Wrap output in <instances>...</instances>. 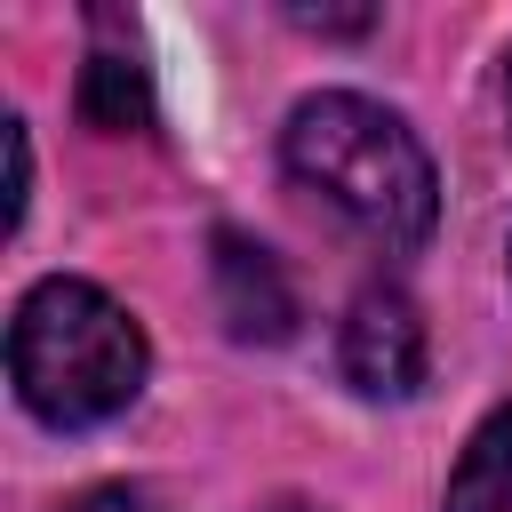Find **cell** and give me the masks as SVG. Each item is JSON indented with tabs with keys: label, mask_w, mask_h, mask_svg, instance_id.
<instances>
[{
	"label": "cell",
	"mask_w": 512,
	"mask_h": 512,
	"mask_svg": "<svg viewBox=\"0 0 512 512\" xmlns=\"http://www.w3.org/2000/svg\"><path fill=\"white\" fill-rule=\"evenodd\" d=\"M280 160L304 192H320L344 224H360L384 248H424L440 224V176L424 136L360 88L304 96L280 128Z\"/></svg>",
	"instance_id": "cell-1"
},
{
	"label": "cell",
	"mask_w": 512,
	"mask_h": 512,
	"mask_svg": "<svg viewBox=\"0 0 512 512\" xmlns=\"http://www.w3.org/2000/svg\"><path fill=\"white\" fill-rule=\"evenodd\" d=\"M8 376H16V400L48 432H88L136 408L152 376V344L120 296L56 272V280H32L8 320Z\"/></svg>",
	"instance_id": "cell-2"
},
{
	"label": "cell",
	"mask_w": 512,
	"mask_h": 512,
	"mask_svg": "<svg viewBox=\"0 0 512 512\" xmlns=\"http://www.w3.org/2000/svg\"><path fill=\"white\" fill-rule=\"evenodd\" d=\"M424 360H432L424 352V312L408 304V288H392V280L360 288L352 312H344V336H336L344 384L360 400H408L424 384Z\"/></svg>",
	"instance_id": "cell-3"
},
{
	"label": "cell",
	"mask_w": 512,
	"mask_h": 512,
	"mask_svg": "<svg viewBox=\"0 0 512 512\" xmlns=\"http://www.w3.org/2000/svg\"><path fill=\"white\" fill-rule=\"evenodd\" d=\"M208 272H216V312H224V328H232L240 344H280V336L296 328L288 272L272 264L264 240H248V232L224 224V232L208 240Z\"/></svg>",
	"instance_id": "cell-4"
},
{
	"label": "cell",
	"mask_w": 512,
	"mask_h": 512,
	"mask_svg": "<svg viewBox=\"0 0 512 512\" xmlns=\"http://www.w3.org/2000/svg\"><path fill=\"white\" fill-rule=\"evenodd\" d=\"M80 120L104 128V136H144L152 128V80L136 56L120 48H96L88 72H80Z\"/></svg>",
	"instance_id": "cell-5"
},
{
	"label": "cell",
	"mask_w": 512,
	"mask_h": 512,
	"mask_svg": "<svg viewBox=\"0 0 512 512\" xmlns=\"http://www.w3.org/2000/svg\"><path fill=\"white\" fill-rule=\"evenodd\" d=\"M448 512H512V400L464 440L448 472Z\"/></svg>",
	"instance_id": "cell-6"
},
{
	"label": "cell",
	"mask_w": 512,
	"mask_h": 512,
	"mask_svg": "<svg viewBox=\"0 0 512 512\" xmlns=\"http://www.w3.org/2000/svg\"><path fill=\"white\" fill-rule=\"evenodd\" d=\"M24 200H32V136L24 120H8V232L24 224Z\"/></svg>",
	"instance_id": "cell-7"
},
{
	"label": "cell",
	"mask_w": 512,
	"mask_h": 512,
	"mask_svg": "<svg viewBox=\"0 0 512 512\" xmlns=\"http://www.w3.org/2000/svg\"><path fill=\"white\" fill-rule=\"evenodd\" d=\"M64 512H160V496H152V488H136V480H104V488L72 496Z\"/></svg>",
	"instance_id": "cell-8"
},
{
	"label": "cell",
	"mask_w": 512,
	"mask_h": 512,
	"mask_svg": "<svg viewBox=\"0 0 512 512\" xmlns=\"http://www.w3.org/2000/svg\"><path fill=\"white\" fill-rule=\"evenodd\" d=\"M288 24H304V32H336V40H352V32H368V24H376V8H288Z\"/></svg>",
	"instance_id": "cell-9"
},
{
	"label": "cell",
	"mask_w": 512,
	"mask_h": 512,
	"mask_svg": "<svg viewBox=\"0 0 512 512\" xmlns=\"http://www.w3.org/2000/svg\"><path fill=\"white\" fill-rule=\"evenodd\" d=\"M504 104H512V72H504Z\"/></svg>",
	"instance_id": "cell-10"
}]
</instances>
